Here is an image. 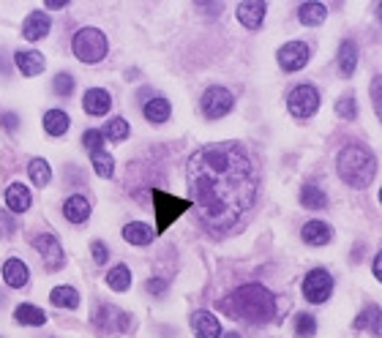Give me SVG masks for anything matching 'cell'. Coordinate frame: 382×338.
Listing matches in <instances>:
<instances>
[{
  "instance_id": "10",
  "label": "cell",
  "mask_w": 382,
  "mask_h": 338,
  "mask_svg": "<svg viewBox=\"0 0 382 338\" xmlns=\"http://www.w3.org/2000/svg\"><path fill=\"white\" fill-rule=\"evenodd\" d=\"M309 57H312V50H309L306 41H287L278 50V66H281L284 74H295L300 69H306Z\"/></svg>"
},
{
  "instance_id": "27",
  "label": "cell",
  "mask_w": 382,
  "mask_h": 338,
  "mask_svg": "<svg viewBox=\"0 0 382 338\" xmlns=\"http://www.w3.org/2000/svg\"><path fill=\"white\" fill-rule=\"evenodd\" d=\"M300 205L309 208V210H322V208H328V196L317 186H303L300 188Z\"/></svg>"
},
{
  "instance_id": "32",
  "label": "cell",
  "mask_w": 382,
  "mask_h": 338,
  "mask_svg": "<svg viewBox=\"0 0 382 338\" xmlns=\"http://www.w3.org/2000/svg\"><path fill=\"white\" fill-rule=\"evenodd\" d=\"M90 159H93V169L99 172V178L109 180L115 175V159L107 153V150H99V153H90Z\"/></svg>"
},
{
  "instance_id": "29",
  "label": "cell",
  "mask_w": 382,
  "mask_h": 338,
  "mask_svg": "<svg viewBox=\"0 0 382 338\" xmlns=\"http://www.w3.org/2000/svg\"><path fill=\"white\" fill-rule=\"evenodd\" d=\"M50 300H53L55 305H60V308H77V305H80V292L69 284L55 286L53 292H50Z\"/></svg>"
},
{
  "instance_id": "3",
  "label": "cell",
  "mask_w": 382,
  "mask_h": 338,
  "mask_svg": "<svg viewBox=\"0 0 382 338\" xmlns=\"http://www.w3.org/2000/svg\"><path fill=\"white\" fill-rule=\"evenodd\" d=\"M339 178L352 188H366L377 175V156L364 145H347L336 159Z\"/></svg>"
},
{
  "instance_id": "17",
  "label": "cell",
  "mask_w": 382,
  "mask_h": 338,
  "mask_svg": "<svg viewBox=\"0 0 382 338\" xmlns=\"http://www.w3.org/2000/svg\"><path fill=\"white\" fill-rule=\"evenodd\" d=\"M3 281L11 286V289H22V286L31 281V270L17 257L14 259H6V265H3Z\"/></svg>"
},
{
  "instance_id": "36",
  "label": "cell",
  "mask_w": 382,
  "mask_h": 338,
  "mask_svg": "<svg viewBox=\"0 0 382 338\" xmlns=\"http://www.w3.org/2000/svg\"><path fill=\"white\" fill-rule=\"evenodd\" d=\"M53 90H55V93H58V96H71V93H74V77H71L69 72L55 74Z\"/></svg>"
},
{
  "instance_id": "44",
  "label": "cell",
  "mask_w": 382,
  "mask_h": 338,
  "mask_svg": "<svg viewBox=\"0 0 382 338\" xmlns=\"http://www.w3.org/2000/svg\"><path fill=\"white\" fill-rule=\"evenodd\" d=\"M0 232H3V235H11V232H14V224H9L6 215H0Z\"/></svg>"
},
{
  "instance_id": "13",
  "label": "cell",
  "mask_w": 382,
  "mask_h": 338,
  "mask_svg": "<svg viewBox=\"0 0 382 338\" xmlns=\"http://www.w3.org/2000/svg\"><path fill=\"white\" fill-rule=\"evenodd\" d=\"M191 327H194V333L197 338H222V322L216 320L210 311H194V317H191Z\"/></svg>"
},
{
  "instance_id": "12",
  "label": "cell",
  "mask_w": 382,
  "mask_h": 338,
  "mask_svg": "<svg viewBox=\"0 0 382 338\" xmlns=\"http://www.w3.org/2000/svg\"><path fill=\"white\" fill-rule=\"evenodd\" d=\"M265 14H268V3H262V0H254V3H241V6H238V11H235L238 22H241L244 28H251V30H257V28H260Z\"/></svg>"
},
{
  "instance_id": "21",
  "label": "cell",
  "mask_w": 382,
  "mask_h": 338,
  "mask_svg": "<svg viewBox=\"0 0 382 338\" xmlns=\"http://www.w3.org/2000/svg\"><path fill=\"white\" fill-rule=\"evenodd\" d=\"M328 17V6L325 3H300V9H298V19H300V25H306V28H317V25H322Z\"/></svg>"
},
{
  "instance_id": "41",
  "label": "cell",
  "mask_w": 382,
  "mask_h": 338,
  "mask_svg": "<svg viewBox=\"0 0 382 338\" xmlns=\"http://www.w3.org/2000/svg\"><path fill=\"white\" fill-rule=\"evenodd\" d=\"M145 286H148V292H151V295H161V292L167 289V284H164L161 278H151V281H148Z\"/></svg>"
},
{
  "instance_id": "23",
  "label": "cell",
  "mask_w": 382,
  "mask_h": 338,
  "mask_svg": "<svg viewBox=\"0 0 382 338\" xmlns=\"http://www.w3.org/2000/svg\"><path fill=\"white\" fill-rule=\"evenodd\" d=\"M355 69H358V44L347 38V41L339 47V74H342L344 79H349V77L355 74Z\"/></svg>"
},
{
  "instance_id": "15",
  "label": "cell",
  "mask_w": 382,
  "mask_h": 338,
  "mask_svg": "<svg viewBox=\"0 0 382 338\" xmlns=\"http://www.w3.org/2000/svg\"><path fill=\"white\" fill-rule=\"evenodd\" d=\"M82 107H85L87 115L102 118V115H107L112 109V96L104 88H90L85 93V98H82Z\"/></svg>"
},
{
  "instance_id": "22",
  "label": "cell",
  "mask_w": 382,
  "mask_h": 338,
  "mask_svg": "<svg viewBox=\"0 0 382 338\" xmlns=\"http://www.w3.org/2000/svg\"><path fill=\"white\" fill-rule=\"evenodd\" d=\"M63 215L69 218L71 224H85L87 218H90V202L80 194L69 196V199L63 202Z\"/></svg>"
},
{
  "instance_id": "5",
  "label": "cell",
  "mask_w": 382,
  "mask_h": 338,
  "mask_svg": "<svg viewBox=\"0 0 382 338\" xmlns=\"http://www.w3.org/2000/svg\"><path fill=\"white\" fill-rule=\"evenodd\" d=\"M151 196H153V205H156V224H158L156 232H161V235L170 230L175 221L191 208L189 199H178V196L164 194V191H158V188H153Z\"/></svg>"
},
{
  "instance_id": "39",
  "label": "cell",
  "mask_w": 382,
  "mask_h": 338,
  "mask_svg": "<svg viewBox=\"0 0 382 338\" xmlns=\"http://www.w3.org/2000/svg\"><path fill=\"white\" fill-rule=\"evenodd\" d=\"M380 85H382V77H374V82H371V101H374V112L380 115L382 107H380Z\"/></svg>"
},
{
  "instance_id": "9",
  "label": "cell",
  "mask_w": 382,
  "mask_h": 338,
  "mask_svg": "<svg viewBox=\"0 0 382 338\" xmlns=\"http://www.w3.org/2000/svg\"><path fill=\"white\" fill-rule=\"evenodd\" d=\"M333 295V278L325 267H314L303 278V298L309 303H325Z\"/></svg>"
},
{
  "instance_id": "6",
  "label": "cell",
  "mask_w": 382,
  "mask_h": 338,
  "mask_svg": "<svg viewBox=\"0 0 382 338\" xmlns=\"http://www.w3.org/2000/svg\"><path fill=\"white\" fill-rule=\"evenodd\" d=\"M320 104H322V96H320V90L314 88V85H298V88H293L290 96H287V109H290V115H295L300 120L317 115Z\"/></svg>"
},
{
  "instance_id": "14",
  "label": "cell",
  "mask_w": 382,
  "mask_h": 338,
  "mask_svg": "<svg viewBox=\"0 0 382 338\" xmlns=\"http://www.w3.org/2000/svg\"><path fill=\"white\" fill-rule=\"evenodd\" d=\"M300 237H303L306 246H317L320 249V246H328L330 240H333V230H330V224H325V221H306Z\"/></svg>"
},
{
  "instance_id": "37",
  "label": "cell",
  "mask_w": 382,
  "mask_h": 338,
  "mask_svg": "<svg viewBox=\"0 0 382 338\" xmlns=\"http://www.w3.org/2000/svg\"><path fill=\"white\" fill-rule=\"evenodd\" d=\"M82 145H85L90 153H99V150H104V134L96 131V128H90V131H85V137H82Z\"/></svg>"
},
{
  "instance_id": "43",
  "label": "cell",
  "mask_w": 382,
  "mask_h": 338,
  "mask_svg": "<svg viewBox=\"0 0 382 338\" xmlns=\"http://www.w3.org/2000/svg\"><path fill=\"white\" fill-rule=\"evenodd\" d=\"M44 6H47L50 11H58V9H66V6H69V0H47Z\"/></svg>"
},
{
  "instance_id": "11",
  "label": "cell",
  "mask_w": 382,
  "mask_h": 338,
  "mask_svg": "<svg viewBox=\"0 0 382 338\" xmlns=\"http://www.w3.org/2000/svg\"><path fill=\"white\" fill-rule=\"evenodd\" d=\"M33 249L41 254L44 265L50 267V270H60V267H63V262H66L63 249H60V243H58V237H55V235H36V237H33Z\"/></svg>"
},
{
  "instance_id": "18",
  "label": "cell",
  "mask_w": 382,
  "mask_h": 338,
  "mask_svg": "<svg viewBox=\"0 0 382 338\" xmlns=\"http://www.w3.org/2000/svg\"><path fill=\"white\" fill-rule=\"evenodd\" d=\"M14 63H17V69L25 77H38V74L44 72V55L36 52V50H19L14 52Z\"/></svg>"
},
{
  "instance_id": "34",
  "label": "cell",
  "mask_w": 382,
  "mask_h": 338,
  "mask_svg": "<svg viewBox=\"0 0 382 338\" xmlns=\"http://www.w3.org/2000/svg\"><path fill=\"white\" fill-rule=\"evenodd\" d=\"M333 109H336V115H339L342 120H355V118H358V101H355L352 93L342 96V98L333 104Z\"/></svg>"
},
{
  "instance_id": "20",
  "label": "cell",
  "mask_w": 382,
  "mask_h": 338,
  "mask_svg": "<svg viewBox=\"0 0 382 338\" xmlns=\"http://www.w3.org/2000/svg\"><path fill=\"white\" fill-rule=\"evenodd\" d=\"M153 237H156V232L151 230L145 221H131V224L123 227V240L129 246H151Z\"/></svg>"
},
{
  "instance_id": "25",
  "label": "cell",
  "mask_w": 382,
  "mask_h": 338,
  "mask_svg": "<svg viewBox=\"0 0 382 338\" xmlns=\"http://www.w3.org/2000/svg\"><path fill=\"white\" fill-rule=\"evenodd\" d=\"M170 115H173V104L167 101V98H151L148 104H145V118L151 120V123H167L170 120Z\"/></svg>"
},
{
  "instance_id": "24",
  "label": "cell",
  "mask_w": 382,
  "mask_h": 338,
  "mask_svg": "<svg viewBox=\"0 0 382 338\" xmlns=\"http://www.w3.org/2000/svg\"><path fill=\"white\" fill-rule=\"evenodd\" d=\"M355 330H369V333H380L382 330V311H380V305H369L366 311H361L358 314V320H355Z\"/></svg>"
},
{
  "instance_id": "45",
  "label": "cell",
  "mask_w": 382,
  "mask_h": 338,
  "mask_svg": "<svg viewBox=\"0 0 382 338\" xmlns=\"http://www.w3.org/2000/svg\"><path fill=\"white\" fill-rule=\"evenodd\" d=\"M222 338H241V333H222Z\"/></svg>"
},
{
  "instance_id": "33",
  "label": "cell",
  "mask_w": 382,
  "mask_h": 338,
  "mask_svg": "<svg viewBox=\"0 0 382 338\" xmlns=\"http://www.w3.org/2000/svg\"><path fill=\"white\" fill-rule=\"evenodd\" d=\"M293 333L295 338H312L317 333V320H314L312 314H295V320H293Z\"/></svg>"
},
{
  "instance_id": "1",
  "label": "cell",
  "mask_w": 382,
  "mask_h": 338,
  "mask_svg": "<svg viewBox=\"0 0 382 338\" xmlns=\"http://www.w3.org/2000/svg\"><path fill=\"white\" fill-rule=\"evenodd\" d=\"M197 221L213 235H227L257 199V167L244 145H205L186 161Z\"/></svg>"
},
{
  "instance_id": "16",
  "label": "cell",
  "mask_w": 382,
  "mask_h": 338,
  "mask_svg": "<svg viewBox=\"0 0 382 338\" xmlns=\"http://www.w3.org/2000/svg\"><path fill=\"white\" fill-rule=\"evenodd\" d=\"M31 205H33V196L28 191V186L11 183V186L6 188V208H9L11 213H25V210H31Z\"/></svg>"
},
{
  "instance_id": "7",
  "label": "cell",
  "mask_w": 382,
  "mask_h": 338,
  "mask_svg": "<svg viewBox=\"0 0 382 338\" xmlns=\"http://www.w3.org/2000/svg\"><path fill=\"white\" fill-rule=\"evenodd\" d=\"M200 107H202V115H205L208 120H222L224 115H229V109L235 107V96L227 88H219V85H216V88H208L202 93Z\"/></svg>"
},
{
  "instance_id": "31",
  "label": "cell",
  "mask_w": 382,
  "mask_h": 338,
  "mask_svg": "<svg viewBox=\"0 0 382 338\" xmlns=\"http://www.w3.org/2000/svg\"><path fill=\"white\" fill-rule=\"evenodd\" d=\"M28 175H31V180L41 188V186H47V183L53 180V169H50V164L44 159H33L28 164Z\"/></svg>"
},
{
  "instance_id": "2",
  "label": "cell",
  "mask_w": 382,
  "mask_h": 338,
  "mask_svg": "<svg viewBox=\"0 0 382 338\" xmlns=\"http://www.w3.org/2000/svg\"><path fill=\"white\" fill-rule=\"evenodd\" d=\"M219 308L232 320H244L251 325H265L276 317V298L268 286L244 284L232 289L227 298L219 300Z\"/></svg>"
},
{
  "instance_id": "30",
  "label": "cell",
  "mask_w": 382,
  "mask_h": 338,
  "mask_svg": "<svg viewBox=\"0 0 382 338\" xmlns=\"http://www.w3.org/2000/svg\"><path fill=\"white\" fill-rule=\"evenodd\" d=\"M107 284H109V289H115V292H126V289L131 286V270L126 265L112 267V270L107 273Z\"/></svg>"
},
{
  "instance_id": "28",
  "label": "cell",
  "mask_w": 382,
  "mask_h": 338,
  "mask_svg": "<svg viewBox=\"0 0 382 338\" xmlns=\"http://www.w3.org/2000/svg\"><path fill=\"white\" fill-rule=\"evenodd\" d=\"M14 317H17L19 325H36V327L47 322V314H44L38 305H33V303H22V305H17Z\"/></svg>"
},
{
  "instance_id": "4",
  "label": "cell",
  "mask_w": 382,
  "mask_h": 338,
  "mask_svg": "<svg viewBox=\"0 0 382 338\" xmlns=\"http://www.w3.org/2000/svg\"><path fill=\"white\" fill-rule=\"evenodd\" d=\"M71 52L82 63H99L107 57V36L99 28H82L71 38Z\"/></svg>"
},
{
  "instance_id": "40",
  "label": "cell",
  "mask_w": 382,
  "mask_h": 338,
  "mask_svg": "<svg viewBox=\"0 0 382 338\" xmlns=\"http://www.w3.org/2000/svg\"><path fill=\"white\" fill-rule=\"evenodd\" d=\"M17 125H19V118L14 115V112L3 115V128H6V131H17Z\"/></svg>"
},
{
  "instance_id": "8",
  "label": "cell",
  "mask_w": 382,
  "mask_h": 338,
  "mask_svg": "<svg viewBox=\"0 0 382 338\" xmlns=\"http://www.w3.org/2000/svg\"><path fill=\"white\" fill-rule=\"evenodd\" d=\"M93 322H96V327H99L102 333H109V336L129 330V314H126L123 308H118V305H109V303H99V305H96Z\"/></svg>"
},
{
  "instance_id": "19",
  "label": "cell",
  "mask_w": 382,
  "mask_h": 338,
  "mask_svg": "<svg viewBox=\"0 0 382 338\" xmlns=\"http://www.w3.org/2000/svg\"><path fill=\"white\" fill-rule=\"evenodd\" d=\"M50 28H53L50 17L44 11H33V14H28V19H25L22 36L28 38V41H41V38L50 33Z\"/></svg>"
},
{
  "instance_id": "35",
  "label": "cell",
  "mask_w": 382,
  "mask_h": 338,
  "mask_svg": "<svg viewBox=\"0 0 382 338\" xmlns=\"http://www.w3.org/2000/svg\"><path fill=\"white\" fill-rule=\"evenodd\" d=\"M104 134V140H112V142H123L126 137H129V123L123 120V118H112L107 128L102 131Z\"/></svg>"
},
{
  "instance_id": "42",
  "label": "cell",
  "mask_w": 382,
  "mask_h": 338,
  "mask_svg": "<svg viewBox=\"0 0 382 338\" xmlns=\"http://www.w3.org/2000/svg\"><path fill=\"white\" fill-rule=\"evenodd\" d=\"M371 273H374V278H377V281L382 278V254L374 257V267H371Z\"/></svg>"
},
{
  "instance_id": "26",
  "label": "cell",
  "mask_w": 382,
  "mask_h": 338,
  "mask_svg": "<svg viewBox=\"0 0 382 338\" xmlns=\"http://www.w3.org/2000/svg\"><path fill=\"white\" fill-rule=\"evenodd\" d=\"M44 131H47L50 137H63V134L69 131V115H66L63 109H50V112L44 115Z\"/></svg>"
},
{
  "instance_id": "38",
  "label": "cell",
  "mask_w": 382,
  "mask_h": 338,
  "mask_svg": "<svg viewBox=\"0 0 382 338\" xmlns=\"http://www.w3.org/2000/svg\"><path fill=\"white\" fill-rule=\"evenodd\" d=\"M90 254H93L96 265H104L107 259H109V254H107V246L102 243V240H93V243H90Z\"/></svg>"
}]
</instances>
